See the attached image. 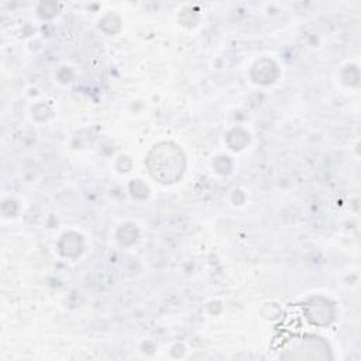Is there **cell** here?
Wrapping results in <instances>:
<instances>
[{
    "label": "cell",
    "mask_w": 361,
    "mask_h": 361,
    "mask_svg": "<svg viewBox=\"0 0 361 361\" xmlns=\"http://www.w3.org/2000/svg\"><path fill=\"white\" fill-rule=\"evenodd\" d=\"M148 165L152 176L161 182H173L182 175L183 157L175 145L165 142L152 149Z\"/></svg>",
    "instance_id": "6da1fadb"
}]
</instances>
